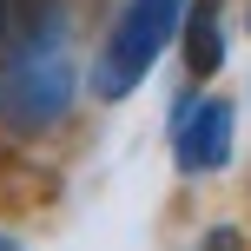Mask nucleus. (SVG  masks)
I'll use <instances>...</instances> for the list:
<instances>
[{"instance_id":"nucleus-1","label":"nucleus","mask_w":251,"mask_h":251,"mask_svg":"<svg viewBox=\"0 0 251 251\" xmlns=\"http://www.w3.org/2000/svg\"><path fill=\"white\" fill-rule=\"evenodd\" d=\"M73 93H79V73L60 40V20L0 53V119L13 132H53L73 113Z\"/></svg>"},{"instance_id":"nucleus-2","label":"nucleus","mask_w":251,"mask_h":251,"mask_svg":"<svg viewBox=\"0 0 251 251\" xmlns=\"http://www.w3.org/2000/svg\"><path fill=\"white\" fill-rule=\"evenodd\" d=\"M192 0H126L119 20L106 26L100 40V60H93V93L106 106H119L126 93H139V79L159 66V53L178 40Z\"/></svg>"},{"instance_id":"nucleus-3","label":"nucleus","mask_w":251,"mask_h":251,"mask_svg":"<svg viewBox=\"0 0 251 251\" xmlns=\"http://www.w3.org/2000/svg\"><path fill=\"white\" fill-rule=\"evenodd\" d=\"M231 132H238V106L231 100H199V106H178L172 126V159L178 172H218L231 159Z\"/></svg>"},{"instance_id":"nucleus-4","label":"nucleus","mask_w":251,"mask_h":251,"mask_svg":"<svg viewBox=\"0 0 251 251\" xmlns=\"http://www.w3.org/2000/svg\"><path fill=\"white\" fill-rule=\"evenodd\" d=\"M178 40H185V73L212 79L218 66H225V0H192Z\"/></svg>"},{"instance_id":"nucleus-5","label":"nucleus","mask_w":251,"mask_h":251,"mask_svg":"<svg viewBox=\"0 0 251 251\" xmlns=\"http://www.w3.org/2000/svg\"><path fill=\"white\" fill-rule=\"evenodd\" d=\"M0 47H7V0H0Z\"/></svg>"},{"instance_id":"nucleus-6","label":"nucleus","mask_w":251,"mask_h":251,"mask_svg":"<svg viewBox=\"0 0 251 251\" xmlns=\"http://www.w3.org/2000/svg\"><path fill=\"white\" fill-rule=\"evenodd\" d=\"M7 245H13V238H0V251H7Z\"/></svg>"}]
</instances>
